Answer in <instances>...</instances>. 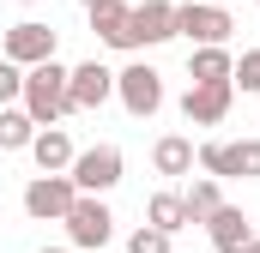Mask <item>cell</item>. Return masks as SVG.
I'll return each mask as SVG.
<instances>
[{"label":"cell","mask_w":260,"mask_h":253,"mask_svg":"<svg viewBox=\"0 0 260 253\" xmlns=\"http://www.w3.org/2000/svg\"><path fill=\"white\" fill-rule=\"evenodd\" d=\"M67 72H73V66H61V61H43V66H30V72H24V97H18V109H24L37 126H61L67 115H73Z\"/></svg>","instance_id":"obj_1"},{"label":"cell","mask_w":260,"mask_h":253,"mask_svg":"<svg viewBox=\"0 0 260 253\" xmlns=\"http://www.w3.org/2000/svg\"><path fill=\"white\" fill-rule=\"evenodd\" d=\"M194 163L212 175V181H260V139H212V145H194Z\"/></svg>","instance_id":"obj_2"},{"label":"cell","mask_w":260,"mask_h":253,"mask_svg":"<svg viewBox=\"0 0 260 253\" xmlns=\"http://www.w3.org/2000/svg\"><path fill=\"white\" fill-rule=\"evenodd\" d=\"M61 229H67V247L73 253H103L109 247V235H115V217H109V205L103 199H73V211L61 217Z\"/></svg>","instance_id":"obj_3"},{"label":"cell","mask_w":260,"mask_h":253,"mask_svg":"<svg viewBox=\"0 0 260 253\" xmlns=\"http://www.w3.org/2000/svg\"><path fill=\"white\" fill-rule=\"evenodd\" d=\"M115 97H121V109H127L133 121H151L164 109V72L145 66V61H127L115 72Z\"/></svg>","instance_id":"obj_4"},{"label":"cell","mask_w":260,"mask_h":253,"mask_svg":"<svg viewBox=\"0 0 260 253\" xmlns=\"http://www.w3.org/2000/svg\"><path fill=\"white\" fill-rule=\"evenodd\" d=\"M121 169H127V163H121V151H115V145H91V151H79V157H73L67 181L85 193V199H103L109 187H121Z\"/></svg>","instance_id":"obj_5"},{"label":"cell","mask_w":260,"mask_h":253,"mask_svg":"<svg viewBox=\"0 0 260 253\" xmlns=\"http://www.w3.org/2000/svg\"><path fill=\"white\" fill-rule=\"evenodd\" d=\"M230 6H200V0H188V6H176V36H188L194 49H230Z\"/></svg>","instance_id":"obj_6"},{"label":"cell","mask_w":260,"mask_h":253,"mask_svg":"<svg viewBox=\"0 0 260 253\" xmlns=\"http://www.w3.org/2000/svg\"><path fill=\"white\" fill-rule=\"evenodd\" d=\"M0 55L12 66H43V61H55V24H43V18H24V24H12L6 36H0Z\"/></svg>","instance_id":"obj_7"},{"label":"cell","mask_w":260,"mask_h":253,"mask_svg":"<svg viewBox=\"0 0 260 253\" xmlns=\"http://www.w3.org/2000/svg\"><path fill=\"white\" fill-rule=\"evenodd\" d=\"M73 199H79V187H73L67 175H37V181L24 187V217H37V223H61L67 211H73Z\"/></svg>","instance_id":"obj_8"},{"label":"cell","mask_w":260,"mask_h":253,"mask_svg":"<svg viewBox=\"0 0 260 253\" xmlns=\"http://www.w3.org/2000/svg\"><path fill=\"white\" fill-rule=\"evenodd\" d=\"M67 91H73V115H79V109H103V103L115 97V72L103 61H79L67 72Z\"/></svg>","instance_id":"obj_9"},{"label":"cell","mask_w":260,"mask_h":253,"mask_svg":"<svg viewBox=\"0 0 260 253\" xmlns=\"http://www.w3.org/2000/svg\"><path fill=\"white\" fill-rule=\"evenodd\" d=\"M206 235H212L218 253H248V241H254V217H248L242 205H218V211L206 217Z\"/></svg>","instance_id":"obj_10"},{"label":"cell","mask_w":260,"mask_h":253,"mask_svg":"<svg viewBox=\"0 0 260 253\" xmlns=\"http://www.w3.org/2000/svg\"><path fill=\"white\" fill-rule=\"evenodd\" d=\"M230 103H236V85H188V97H182V115L194 126H218L230 115Z\"/></svg>","instance_id":"obj_11"},{"label":"cell","mask_w":260,"mask_h":253,"mask_svg":"<svg viewBox=\"0 0 260 253\" xmlns=\"http://www.w3.org/2000/svg\"><path fill=\"white\" fill-rule=\"evenodd\" d=\"M176 36V6L170 0H139L133 6V49H157Z\"/></svg>","instance_id":"obj_12"},{"label":"cell","mask_w":260,"mask_h":253,"mask_svg":"<svg viewBox=\"0 0 260 253\" xmlns=\"http://www.w3.org/2000/svg\"><path fill=\"white\" fill-rule=\"evenodd\" d=\"M30 157H37V169H43V175H67L79 151H73L67 126H37V139H30Z\"/></svg>","instance_id":"obj_13"},{"label":"cell","mask_w":260,"mask_h":253,"mask_svg":"<svg viewBox=\"0 0 260 253\" xmlns=\"http://www.w3.org/2000/svg\"><path fill=\"white\" fill-rule=\"evenodd\" d=\"M91 30H97L109 49H127V55H133V6H121V0L97 6V12H91Z\"/></svg>","instance_id":"obj_14"},{"label":"cell","mask_w":260,"mask_h":253,"mask_svg":"<svg viewBox=\"0 0 260 253\" xmlns=\"http://www.w3.org/2000/svg\"><path fill=\"white\" fill-rule=\"evenodd\" d=\"M151 169H157V175H194V139L164 133V139L151 145Z\"/></svg>","instance_id":"obj_15"},{"label":"cell","mask_w":260,"mask_h":253,"mask_svg":"<svg viewBox=\"0 0 260 253\" xmlns=\"http://www.w3.org/2000/svg\"><path fill=\"white\" fill-rule=\"evenodd\" d=\"M230 72H236V55L230 49H194L188 55V78L194 85H230Z\"/></svg>","instance_id":"obj_16"},{"label":"cell","mask_w":260,"mask_h":253,"mask_svg":"<svg viewBox=\"0 0 260 253\" xmlns=\"http://www.w3.org/2000/svg\"><path fill=\"white\" fill-rule=\"evenodd\" d=\"M145 223H151V229H164V235L188 229V205H182V193H151V205H145Z\"/></svg>","instance_id":"obj_17"},{"label":"cell","mask_w":260,"mask_h":253,"mask_svg":"<svg viewBox=\"0 0 260 253\" xmlns=\"http://www.w3.org/2000/svg\"><path fill=\"white\" fill-rule=\"evenodd\" d=\"M30 139H37V121L12 103V109H0V151H30Z\"/></svg>","instance_id":"obj_18"},{"label":"cell","mask_w":260,"mask_h":253,"mask_svg":"<svg viewBox=\"0 0 260 253\" xmlns=\"http://www.w3.org/2000/svg\"><path fill=\"white\" fill-rule=\"evenodd\" d=\"M182 205H188V223H206V217L224 205V193H218V181H212V175H200L194 187L182 193Z\"/></svg>","instance_id":"obj_19"},{"label":"cell","mask_w":260,"mask_h":253,"mask_svg":"<svg viewBox=\"0 0 260 253\" xmlns=\"http://www.w3.org/2000/svg\"><path fill=\"white\" fill-rule=\"evenodd\" d=\"M230 85H236V91H254V97H260V49H242V55H236V72H230Z\"/></svg>","instance_id":"obj_20"},{"label":"cell","mask_w":260,"mask_h":253,"mask_svg":"<svg viewBox=\"0 0 260 253\" xmlns=\"http://www.w3.org/2000/svg\"><path fill=\"white\" fill-rule=\"evenodd\" d=\"M24 97V66H12L6 55H0V109H12Z\"/></svg>","instance_id":"obj_21"},{"label":"cell","mask_w":260,"mask_h":253,"mask_svg":"<svg viewBox=\"0 0 260 253\" xmlns=\"http://www.w3.org/2000/svg\"><path fill=\"white\" fill-rule=\"evenodd\" d=\"M127 253H170V235L151 229V223H139V229L127 235Z\"/></svg>","instance_id":"obj_22"},{"label":"cell","mask_w":260,"mask_h":253,"mask_svg":"<svg viewBox=\"0 0 260 253\" xmlns=\"http://www.w3.org/2000/svg\"><path fill=\"white\" fill-rule=\"evenodd\" d=\"M79 6H85V12H97V6H109V0H79Z\"/></svg>","instance_id":"obj_23"},{"label":"cell","mask_w":260,"mask_h":253,"mask_svg":"<svg viewBox=\"0 0 260 253\" xmlns=\"http://www.w3.org/2000/svg\"><path fill=\"white\" fill-rule=\"evenodd\" d=\"M200 6H230V0H200Z\"/></svg>","instance_id":"obj_24"},{"label":"cell","mask_w":260,"mask_h":253,"mask_svg":"<svg viewBox=\"0 0 260 253\" xmlns=\"http://www.w3.org/2000/svg\"><path fill=\"white\" fill-rule=\"evenodd\" d=\"M248 253H260V235H254V241H248Z\"/></svg>","instance_id":"obj_25"},{"label":"cell","mask_w":260,"mask_h":253,"mask_svg":"<svg viewBox=\"0 0 260 253\" xmlns=\"http://www.w3.org/2000/svg\"><path fill=\"white\" fill-rule=\"evenodd\" d=\"M43 253H73V247H43Z\"/></svg>","instance_id":"obj_26"},{"label":"cell","mask_w":260,"mask_h":253,"mask_svg":"<svg viewBox=\"0 0 260 253\" xmlns=\"http://www.w3.org/2000/svg\"><path fill=\"white\" fill-rule=\"evenodd\" d=\"M254 6H260V0H254Z\"/></svg>","instance_id":"obj_27"}]
</instances>
